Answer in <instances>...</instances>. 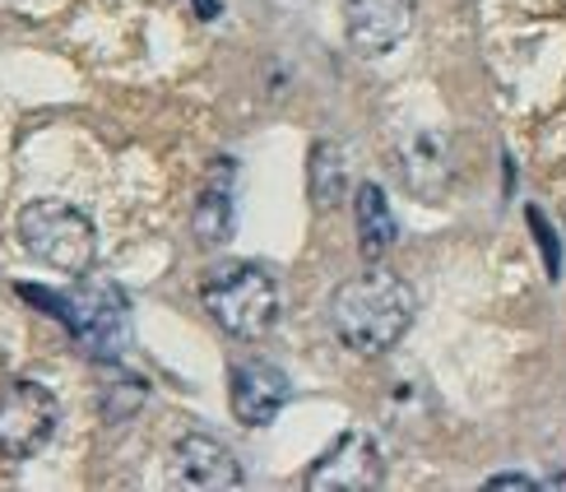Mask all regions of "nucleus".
<instances>
[{
	"label": "nucleus",
	"mask_w": 566,
	"mask_h": 492,
	"mask_svg": "<svg viewBox=\"0 0 566 492\" xmlns=\"http://www.w3.org/2000/svg\"><path fill=\"white\" fill-rule=\"evenodd\" d=\"M168 483L172 488H196V492H228V488H242V464L219 437L186 432L172 447Z\"/></svg>",
	"instance_id": "6e6552de"
},
{
	"label": "nucleus",
	"mask_w": 566,
	"mask_h": 492,
	"mask_svg": "<svg viewBox=\"0 0 566 492\" xmlns=\"http://www.w3.org/2000/svg\"><path fill=\"white\" fill-rule=\"evenodd\" d=\"M488 488H492V492H502V488H506V492H534V488H544V483L525 479V474H492Z\"/></svg>",
	"instance_id": "2eb2a0df"
},
{
	"label": "nucleus",
	"mask_w": 566,
	"mask_h": 492,
	"mask_svg": "<svg viewBox=\"0 0 566 492\" xmlns=\"http://www.w3.org/2000/svg\"><path fill=\"white\" fill-rule=\"evenodd\" d=\"M306 191H312V205L321 209H335L348 191V163H344V149L335 139H321L312 145V163H306Z\"/></svg>",
	"instance_id": "ddd939ff"
},
{
	"label": "nucleus",
	"mask_w": 566,
	"mask_h": 492,
	"mask_svg": "<svg viewBox=\"0 0 566 492\" xmlns=\"http://www.w3.org/2000/svg\"><path fill=\"white\" fill-rule=\"evenodd\" d=\"M289 371H279L274 363H238L232 367V381H228V400H232V418H238L242 428H265L279 418V409L289 405Z\"/></svg>",
	"instance_id": "1a4fd4ad"
},
{
	"label": "nucleus",
	"mask_w": 566,
	"mask_h": 492,
	"mask_svg": "<svg viewBox=\"0 0 566 492\" xmlns=\"http://www.w3.org/2000/svg\"><path fill=\"white\" fill-rule=\"evenodd\" d=\"M200 302L209 321L232 339H265L283 312V293L274 284V274L255 261L214 265L200 284Z\"/></svg>",
	"instance_id": "7ed1b4c3"
},
{
	"label": "nucleus",
	"mask_w": 566,
	"mask_h": 492,
	"mask_svg": "<svg viewBox=\"0 0 566 492\" xmlns=\"http://www.w3.org/2000/svg\"><path fill=\"white\" fill-rule=\"evenodd\" d=\"M19 242L23 251L42 261L56 274H88L98 261V232H93L88 214L65 200H33L19 214Z\"/></svg>",
	"instance_id": "20e7f679"
},
{
	"label": "nucleus",
	"mask_w": 566,
	"mask_h": 492,
	"mask_svg": "<svg viewBox=\"0 0 566 492\" xmlns=\"http://www.w3.org/2000/svg\"><path fill=\"white\" fill-rule=\"evenodd\" d=\"M196 10H200V19H214L219 14V0H196Z\"/></svg>",
	"instance_id": "dca6fc26"
},
{
	"label": "nucleus",
	"mask_w": 566,
	"mask_h": 492,
	"mask_svg": "<svg viewBox=\"0 0 566 492\" xmlns=\"http://www.w3.org/2000/svg\"><path fill=\"white\" fill-rule=\"evenodd\" d=\"M413 29V0H344V33L358 56H386Z\"/></svg>",
	"instance_id": "9d476101"
},
{
	"label": "nucleus",
	"mask_w": 566,
	"mask_h": 492,
	"mask_svg": "<svg viewBox=\"0 0 566 492\" xmlns=\"http://www.w3.org/2000/svg\"><path fill=\"white\" fill-rule=\"evenodd\" d=\"M61 423L56 395L42 381L10 377L0 381V460H29L52 441Z\"/></svg>",
	"instance_id": "39448f33"
},
{
	"label": "nucleus",
	"mask_w": 566,
	"mask_h": 492,
	"mask_svg": "<svg viewBox=\"0 0 566 492\" xmlns=\"http://www.w3.org/2000/svg\"><path fill=\"white\" fill-rule=\"evenodd\" d=\"M544 488H566V474H557V479H548Z\"/></svg>",
	"instance_id": "f3484780"
},
{
	"label": "nucleus",
	"mask_w": 566,
	"mask_h": 492,
	"mask_svg": "<svg viewBox=\"0 0 566 492\" xmlns=\"http://www.w3.org/2000/svg\"><path fill=\"white\" fill-rule=\"evenodd\" d=\"M455 135L441 130V126H422L409 130L405 139L395 145V177L405 181V191L418 200H441L446 191L455 186Z\"/></svg>",
	"instance_id": "423d86ee"
},
{
	"label": "nucleus",
	"mask_w": 566,
	"mask_h": 492,
	"mask_svg": "<svg viewBox=\"0 0 566 492\" xmlns=\"http://www.w3.org/2000/svg\"><path fill=\"white\" fill-rule=\"evenodd\" d=\"M386 479V460L376 437L363 428H348L335 447H329L312 470H306V488L312 492H371Z\"/></svg>",
	"instance_id": "0eeeda50"
},
{
	"label": "nucleus",
	"mask_w": 566,
	"mask_h": 492,
	"mask_svg": "<svg viewBox=\"0 0 566 492\" xmlns=\"http://www.w3.org/2000/svg\"><path fill=\"white\" fill-rule=\"evenodd\" d=\"M23 297L52 312L70 335L84 344L88 358L122 363L130 348V302L107 279H84L80 289L52 293V289H23Z\"/></svg>",
	"instance_id": "f03ea898"
},
{
	"label": "nucleus",
	"mask_w": 566,
	"mask_h": 492,
	"mask_svg": "<svg viewBox=\"0 0 566 492\" xmlns=\"http://www.w3.org/2000/svg\"><path fill=\"white\" fill-rule=\"evenodd\" d=\"M530 228H534V238H538V247H544V261H548V279L557 284L562 279V251H557V238H553V223L538 214V209L530 205Z\"/></svg>",
	"instance_id": "4468645a"
},
{
	"label": "nucleus",
	"mask_w": 566,
	"mask_h": 492,
	"mask_svg": "<svg viewBox=\"0 0 566 492\" xmlns=\"http://www.w3.org/2000/svg\"><path fill=\"white\" fill-rule=\"evenodd\" d=\"M329 325H335L339 344L353 348V354H363V358L390 354L413 325V289L399 274L371 261V270L353 274L348 284L335 289V297H329Z\"/></svg>",
	"instance_id": "f257e3e1"
},
{
	"label": "nucleus",
	"mask_w": 566,
	"mask_h": 492,
	"mask_svg": "<svg viewBox=\"0 0 566 492\" xmlns=\"http://www.w3.org/2000/svg\"><path fill=\"white\" fill-rule=\"evenodd\" d=\"M353 219H358V251L367 265L390 255V247L399 242V223L390 214L386 191L376 181H363L358 191H353Z\"/></svg>",
	"instance_id": "9b49d317"
},
{
	"label": "nucleus",
	"mask_w": 566,
	"mask_h": 492,
	"mask_svg": "<svg viewBox=\"0 0 566 492\" xmlns=\"http://www.w3.org/2000/svg\"><path fill=\"white\" fill-rule=\"evenodd\" d=\"M191 232L200 247H223L232 238V158H219L214 177L205 181L191 209Z\"/></svg>",
	"instance_id": "f8f14e48"
}]
</instances>
